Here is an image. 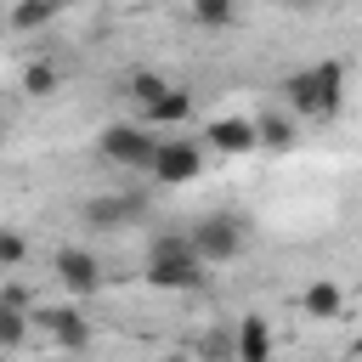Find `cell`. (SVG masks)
I'll return each mask as SVG.
<instances>
[{
    "instance_id": "17",
    "label": "cell",
    "mask_w": 362,
    "mask_h": 362,
    "mask_svg": "<svg viewBox=\"0 0 362 362\" xmlns=\"http://www.w3.org/2000/svg\"><path fill=\"white\" fill-rule=\"evenodd\" d=\"M23 334H28V311H23V300H6V305H0V345L17 351Z\"/></svg>"
},
{
    "instance_id": "11",
    "label": "cell",
    "mask_w": 362,
    "mask_h": 362,
    "mask_svg": "<svg viewBox=\"0 0 362 362\" xmlns=\"http://www.w3.org/2000/svg\"><path fill=\"white\" fill-rule=\"evenodd\" d=\"M232 362H272V328H266V317H243L238 322V334H232Z\"/></svg>"
},
{
    "instance_id": "19",
    "label": "cell",
    "mask_w": 362,
    "mask_h": 362,
    "mask_svg": "<svg viewBox=\"0 0 362 362\" xmlns=\"http://www.w3.org/2000/svg\"><path fill=\"white\" fill-rule=\"evenodd\" d=\"M23 255H28L23 232H17V226H6V232H0V266H6V272H17V266H23Z\"/></svg>"
},
{
    "instance_id": "20",
    "label": "cell",
    "mask_w": 362,
    "mask_h": 362,
    "mask_svg": "<svg viewBox=\"0 0 362 362\" xmlns=\"http://www.w3.org/2000/svg\"><path fill=\"white\" fill-rule=\"evenodd\" d=\"M204 356H209V362H226V356H238V351H232V339L209 334V339H204Z\"/></svg>"
},
{
    "instance_id": "21",
    "label": "cell",
    "mask_w": 362,
    "mask_h": 362,
    "mask_svg": "<svg viewBox=\"0 0 362 362\" xmlns=\"http://www.w3.org/2000/svg\"><path fill=\"white\" fill-rule=\"evenodd\" d=\"M283 6H288V11H311L317 0H283Z\"/></svg>"
},
{
    "instance_id": "8",
    "label": "cell",
    "mask_w": 362,
    "mask_h": 362,
    "mask_svg": "<svg viewBox=\"0 0 362 362\" xmlns=\"http://www.w3.org/2000/svg\"><path fill=\"white\" fill-rule=\"evenodd\" d=\"M34 322H40V334H45L57 351H85V345H90V317H79L74 305H40Z\"/></svg>"
},
{
    "instance_id": "7",
    "label": "cell",
    "mask_w": 362,
    "mask_h": 362,
    "mask_svg": "<svg viewBox=\"0 0 362 362\" xmlns=\"http://www.w3.org/2000/svg\"><path fill=\"white\" fill-rule=\"evenodd\" d=\"M51 272H57V283H62L68 294H96V288H102V260H96L90 249H79V243H62V249L51 255Z\"/></svg>"
},
{
    "instance_id": "3",
    "label": "cell",
    "mask_w": 362,
    "mask_h": 362,
    "mask_svg": "<svg viewBox=\"0 0 362 362\" xmlns=\"http://www.w3.org/2000/svg\"><path fill=\"white\" fill-rule=\"evenodd\" d=\"M158 130H147L141 119H130V124H107L102 136H96V153L107 158V164H119V170H153V158H158Z\"/></svg>"
},
{
    "instance_id": "9",
    "label": "cell",
    "mask_w": 362,
    "mask_h": 362,
    "mask_svg": "<svg viewBox=\"0 0 362 362\" xmlns=\"http://www.w3.org/2000/svg\"><path fill=\"white\" fill-rule=\"evenodd\" d=\"M204 141L215 147V153H255L260 147V124L255 119H243V113H221V119H209L204 124Z\"/></svg>"
},
{
    "instance_id": "18",
    "label": "cell",
    "mask_w": 362,
    "mask_h": 362,
    "mask_svg": "<svg viewBox=\"0 0 362 362\" xmlns=\"http://www.w3.org/2000/svg\"><path fill=\"white\" fill-rule=\"evenodd\" d=\"M23 90H28V96H51V90H57V68H51V62H28V68H23Z\"/></svg>"
},
{
    "instance_id": "13",
    "label": "cell",
    "mask_w": 362,
    "mask_h": 362,
    "mask_svg": "<svg viewBox=\"0 0 362 362\" xmlns=\"http://www.w3.org/2000/svg\"><path fill=\"white\" fill-rule=\"evenodd\" d=\"M255 124H260V147H272V153H288L294 147V119L288 113H260Z\"/></svg>"
},
{
    "instance_id": "6",
    "label": "cell",
    "mask_w": 362,
    "mask_h": 362,
    "mask_svg": "<svg viewBox=\"0 0 362 362\" xmlns=\"http://www.w3.org/2000/svg\"><path fill=\"white\" fill-rule=\"evenodd\" d=\"M198 170H204V147H198L192 136H164L147 175L164 181V187H181V181H198Z\"/></svg>"
},
{
    "instance_id": "15",
    "label": "cell",
    "mask_w": 362,
    "mask_h": 362,
    "mask_svg": "<svg viewBox=\"0 0 362 362\" xmlns=\"http://www.w3.org/2000/svg\"><path fill=\"white\" fill-rule=\"evenodd\" d=\"M305 311H311V317H322V322H328V317H339V311H345L339 283H311V288H305Z\"/></svg>"
},
{
    "instance_id": "22",
    "label": "cell",
    "mask_w": 362,
    "mask_h": 362,
    "mask_svg": "<svg viewBox=\"0 0 362 362\" xmlns=\"http://www.w3.org/2000/svg\"><path fill=\"white\" fill-rule=\"evenodd\" d=\"M153 362H181V356H153Z\"/></svg>"
},
{
    "instance_id": "1",
    "label": "cell",
    "mask_w": 362,
    "mask_h": 362,
    "mask_svg": "<svg viewBox=\"0 0 362 362\" xmlns=\"http://www.w3.org/2000/svg\"><path fill=\"white\" fill-rule=\"evenodd\" d=\"M141 277H147L153 288H164V294H192V288H204L209 260L198 255L192 232H158V238L147 243V266H141Z\"/></svg>"
},
{
    "instance_id": "5",
    "label": "cell",
    "mask_w": 362,
    "mask_h": 362,
    "mask_svg": "<svg viewBox=\"0 0 362 362\" xmlns=\"http://www.w3.org/2000/svg\"><path fill=\"white\" fill-rule=\"evenodd\" d=\"M141 215H147V198H141V192H96V198L79 204V221H85L90 232H124V226H136Z\"/></svg>"
},
{
    "instance_id": "4",
    "label": "cell",
    "mask_w": 362,
    "mask_h": 362,
    "mask_svg": "<svg viewBox=\"0 0 362 362\" xmlns=\"http://www.w3.org/2000/svg\"><path fill=\"white\" fill-rule=\"evenodd\" d=\"M187 232H192V243H198V255H204L209 266H226V260H238V255H243V221H238V215H226V209L198 215Z\"/></svg>"
},
{
    "instance_id": "2",
    "label": "cell",
    "mask_w": 362,
    "mask_h": 362,
    "mask_svg": "<svg viewBox=\"0 0 362 362\" xmlns=\"http://www.w3.org/2000/svg\"><path fill=\"white\" fill-rule=\"evenodd\" d=\"M283 102H288V113H300V119H334L339 102H345V68H339L334 57H322V62H311V68H294V74L283 79Z\"/></svg>"
},
{
    "instance_id": "12",
    "label": "cell",
    "mask_w": 362,
    "mask_h": 362,
    "mask_svg": "<svg viewBox=\"0 0 362 362\" xmlns=\"http://www.w3.org/2000/svg\"><path fill=\"white\" fill-rule=\"evenodd\" d=\"M57 11H62V0H17V6H11V28H17V34H34V28H45Z\"/></svg>"
},
{
    "instance_id": "10",
    "label": "cell",
    "mask_w": 362,
    "mask_h": 362,
    "mask_svg": "<svg viewBox=\"0 0 362 362\" xmlns=\"http://www.w3.org/2000/svg\"><path fill=\"white\" fill-rule=\"evenodd\" d=\"M136 119H141L147 130H181V124L192 119V90H187V85H170V90H164L158 102H147Z\"/></svg>"
},
{
    "instance_id": "16",
    "label": "cell",
    "mask_w": 362,
    "mask_h": 362,
    "mask_svg": "<svg viewBox=\"0 0 362 362\" xmlns=\"http://www.w3.org/2000/svg\"><path fill=\"white\" fill-rule=\"evenodd\" d=\"M187 11H192V23H204V28L238 23V0H187Z\"/></svg>"
},
{
    "instance_id": "14",
    "label": "cell",
    "mask_w": 362,
    "mask_h": 362,
    "mask_svg": "<svg viewBox=\"0 0 362 362\" xmlns=\"http://www.w3.org/2000/svg\"><path fill=\"white\" fill-rule=\"evenodd\" d=\"M164 90H170V79H164V74H130V79H124V96H130V107H136V113H141L147 102H158Z\"/></svg>"
}]
</instances>
